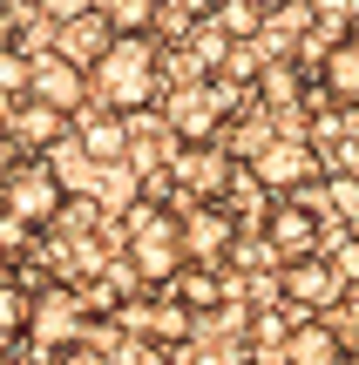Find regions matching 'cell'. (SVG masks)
<instances>
[{
	"mask_svg": "<svg viewBox=\"0 0 359 365\" xmlns=\"http://www.w3.org/2000/svg\"><path fill=\"white\" fill-rule=\"evenodd\" d=\"M81 75H89V102L102 108V115H149V108L163 102V75H156V34L149 27H129V34H102L95 41V54L81 61Z\"/></svg>",
	"mask_w": 359,
	"mask_h": 365,
	"instance_id": "obj_1",
	"label": "cell"
},
{
	"mask_svg": "<svg viewBox=\"0 0 359 365\" xmlns=\"http://www.w3.org/2000/svg\"><path fill=\"white\" fill-rule=\"evenodd\" d=\"M183 264V230H176V203L163 196H136L122 210V271L136 277V291H163Z\"/></svg>",
	"mask_w": 359,
	"mask_h": 365,
	"instance_id": "obj_2",
	"label": "cell"
},
{
	"mask_svg": "<svg viewBox=\"0 0 359 365\" xmlns=\"http://www.w3.org/2000/svg\"><path fill=\"white\" fill-rule=\"evenodd\" d=\"M61 176H54L48 156H21L7 176H0V223H14L21 237H48L54 210H61Z\"/></svg>",
	"mask_w": 359,
	"mask_h": 365,
	"instance_id": "obj_3",
	"label": "cell"
},
{
	"mask_svg": "<svg viewBox=\"0 0 359 365\" xmlns=\"http://www.w3.org/2000/svg\"><path fill=\"white\" fill-rule=\"evenodd\" d=\"M325 210L319 203H305V196H265V210H258V223L251 230L265 237V250H271V264H292V257H312V250L325 244Z\"/></svg>",
	"mask_w": 359,
	"mask_h": 365,
	"instance_id": "obj_4",
	"label": "cell"
},
{
	"mask_svg": "<svg viewBox=\"0 0 359 365\" xmlns=\"http://www.w3.org/2000/svg\"><path fill=\"white\" fill-rule=\"evenodd\" d=\"M319 163H325V156H319L312 143H298V135H271V143L251 149L244 170H251V182H258L265 196H298V190H312V182L325 176Z\"/></svg>",
	"mask_w": 359,
	"mask_h": 365,
	"instance_id": "obj_5",
	"label": "cell"
},
{
	"mask_svg": "<svg viewBox=\"0 0 359 365\" xmlns=\"http://www.w3.org/2000/svg\"><path fill=\"white\" fill-rule=\"evenodd\" d=\"M238 176V156H231L224 135H203V143H170V182L176 190H190L203 203V196H224V182Z\"/></svg>",
	"mask_w": 359,
	"mask_h": 365,
	"instance_id": "obj_6",
	"label": "cell"
},
{
	"mask_svg": "<svg viewBox=\"0 0 359 365\" xmlns=\"http://www.w3.org/2000/svg\"><path fill=\"white\" fill-rule=\"evenodd\" d=\"M27 95L61 108V115H81V108H89V75H81V61L68 48H48V54L27 61Z\"/></svg>",
	"mask_w": 359,
	"mask_h": 365,
	"instance_id": "obj_7",
	"label": "cell"
},
{
	"mask_svg": "<svg viewBox=\"0 0 359 365\" xmlns=\"http://www.w3.org/2000/svg\"><path fill=\"white\" fill-rule=\"evenodd\" d=\"M271 284H278V298H285V304H298V312H333L339 291H353L346 277H339L333 264L319 257V250H312V257L278 264V271H271Z\"/></svg>",
	"mask_w": 359,
	"mask_h": 365,
	"instance_id": "obj_8",
	"label": "cell"
},
{
	"mask_svg": "<svg viewBox=\"0 0 359 365\" xmlns=\"http://www.w3.org/2000/svg\"><path fill=\"white\" fill-rule=\"evenodd\" d=\"M176 230H183V264H217L231 244V230H238V217H231L217 196H203V203L176 210Z\"/></svg>",
	"mask_w": 359,
	"mask_h": 365,
	"instance_id": "obj_9",
	"label": "cell"
},
{
	"mask_svg": "<svg viewBox=\"0 0 359 365\" xmlns=\"http://www.w3.org/2000/svg\"><path fill=\"white\" fill-rule=\"evenodd\" d=\"M346 352H353V345L339 339L325 318H298V325H285V339L271 345V359H278V365H339Z\"/></svg>",
	"mask_w": 359,
	"mask_h": 365,
	"instance_id": "obj_10",
	"label": "cell"
},
{
	"mask_svg": "<svg viewBox=\"0 0 359 365\" xmlns=\"http://www.w3.org/2000/svg\"><path fill=\"white\" fill-rule=\"evenodd\" d=\"M163 291H170V298H176V304H183V312L203 325V318H211L217 304L238 291V277H231V271H217V264H176V277H170Z\"/></svg>",
	"mask_w": 359,
	"mask_h": 365,
	"instance_id": "obj_11",
	"label": "cell"
},
{
	"mask_svg": "<svg viewBox=\"0 0 359 365\" xmlns=\"http://www.w3.org/2000/svg\"><path fill=\"white\" fill-rule=\"evenodd\" d=\"M68 122H75V115H61V108H48V102H34V95H21V102H14V115H7V135L27 149V156H48V149L68 135Z\"/></svg>",
	"mask_w": 359,
	"mask_h": 365,
	"instance_id": "obj_12",
	"label": "cell"
},
{
	"mask_svg": "<svg viewBox=\"0 0 359 365\" xmlns=\"http://www.w3.org/2000/svg\"><path fill=\"white\" fill-rule=\"evenodd\" d=\"M312 75H319V95L333 108H353L359 102V48H353V34H333V41H325V54H319Z\"/></svg>",
	"mask_w": 359,
	"mask_h": 365,
	"instance_id": "obj_13",
	"label": "cell"
},
{
	"mask_svg": "<svg viewBox=\"0 0 359 365\" xmlns=\"http://www.w3.org/2000/svg\"><path fill=\"white\" fill-rule=\"evenodd\" d=\"M203 21H211L231 48H251V41H265L271 7H258V0H211V14H203Z\"/></svg>",
	"mask_w": 359,
	"mask_h": 365,
	"instance_id": "obj_14",
	"label": "cell"
},
{
	"mask_svg": "<svg viewBox=\"0 0 359 365\" xmlns=\"http://www.w3.org/2000/svg\"><path fill=\"white\" fill-rule=\"evenodd\" d=\"M68 129H75V143H81L89 163H122L129 156V122L122 115H102V108H95L89 122H68Z\"/></svg>",
	"mask_w": 359,
	"mask_h": 365,
	"instance_id": "obj_15",
	"label": "cell"
},
{
	"mask_svg": "<svg viewBox=\"0 0 359 365\" xmlns=\"http://www.w3.org/2000/svg\"><path fill=\"white\" fill-rule=\"evenodd\" d=\"M298 88H305V75H298V68L285 61V54L258 68V102H265L278 122H292V108H298Z\"/></svg>",
	"mask_w": 359,
	"mask_h": 365,
	"instance_id": "obj_16",
	"label": "cell"
},
{
	"mask_svg": "<svg viewBox=\"0 0 359 365\" xmlns=\"http://www.w3.org/2000/svg\"><path fill=\"white\" fill-rule=\"evenodd\" d=\"M21 325H27V277L0 257V352L21 345Z\"/></svg>",
	"mask_w": 359,
	"mask_h": 365,
	"instance_id": "obj_17",
	"label": "cell"
},
{
	"mask_svg": "<svg viewBox=\"0 0 359 365\" xmlns=\"http://www.w3.org/2000/svg\"><path fill=\"white\" fill-rule=\"evenodd\" d=\"M21 95H27V54L0 48V102H21Z\"/></svg>",
	"mask_w": 359,
	"mask_h": 365,
	"instance_id": "obj_18",
	"label": "cell"
},
{
	"mask_svg": "<svg viewBox=\"0 0 359 365\" xmlns=\"http://www.w3.org/2000/svg\"><path fill=\"white\" fill-rule=\"evenodd\" d=\"M116 365H176V352L170 345H149V339H122Z\"/></svg>",
	"mask_w": 359,
	"mask_h": 365,
	"instance_id": "obj_19",
	"label": "cell"
},
{
	"mask_svg": "<svg viewBox=\"0 0 359 365\" xmlns=\"http://www.w3.org/2000/svg\"><path fill=\"white\" fill-rule=\"evenodd\" d=\"M312 14L325 21V34H353V14H359V0H312Z\"/></svg>",
	"mask_w": 359,
	"mask_h": 365,
	"instance_id": "obj_20",
	"label": "cell"
},
{
	"mask_svg": "<svg viewBox=\"0 0 359 365\" xmlns=\"http://www.w3.org/2000/svg\"><path fill=\"white\" fill-rule=\"evenodd\" d=\"M34 7H41V21H48L54 34H61L68 21H81V14H89V0H34Z\"/></svg>",
	"mask_w": 359,
	"mask_h": 365,
	"instance_id": "obj_21",
	"label": "cell"
},
{
	"mask_svg": "<svg viewBox=\"0 0 359 365\" xmlns=\"http://www.w3.org/2000/svg\"><path fill=\"white\" fill-rule=\"evenodd\" d=\"M0 48H21V7L0 0Z\"/></svg>",
	"mask_w": 359,
	"mask_h": 365,
	"instance_id": "obj_22",
	"label": "cell"
},
{
	"mask_svg": "<svg viewBox=\"0 0 359 365\" xmlns=\"http://www.w3.org/2000/svg\"><path fill=\"white\" fill-rule=\"evenodd\" d=\"M258 7H292V0H258Z\"/></svg>",
	"mask_w": 359,
	"mask_h": 365,
	"instance_id": "obj_23",
	"label": "cell"
}]
</instances>
